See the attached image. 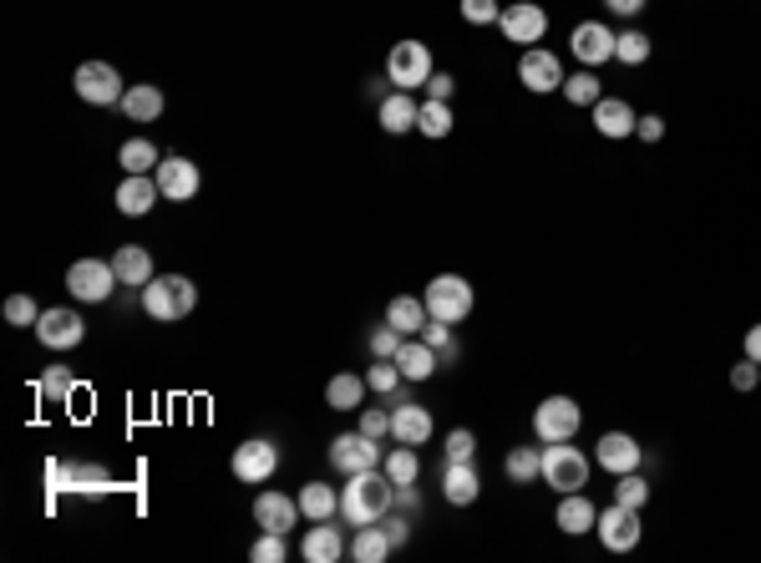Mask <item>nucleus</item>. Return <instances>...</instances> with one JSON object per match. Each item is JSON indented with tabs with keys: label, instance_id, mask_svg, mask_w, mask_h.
Listing matches in <instances>:
<instances>
[{
	"label": "nucleus",
	"instance_id": "obj_1",
	"mask_svg": "<svg viewBox=\"0 0 761 563\" xmlns=\"http://www.w3.org/2000/svg\"><path fill=\"white\" fill-rule=\"evenodd\" d=\"M396 508V483L386 477V467H366V472H351L341 487V518L351 528H366V523H380L386 512Z\"/></svg>",
	"mask_w": 761,
	"mask_h": 563
},
{
	"label": "nucleus",
	"instance_id": "obj_2",
	"mask_svg": "<svg viewBox=\"0 0 761 563\" xmlns=\"http://www.w3.org/2000/svg\"><path fill=\"white\" fill-rule=\"evenodd\" d=\"M137 295H143V310L153 320H163V325H178V320H188L198 310V285L188 275H153Z\"/></svg>",
	"mask_w": 761,
	"mask_h": 563
},
{
	"label": "nucleus",
	"instance_id": "obj_3",
	"mask_svg": "<svg viewBox=\"0 0 761 563\" xmlns=\"http://www.w3.org/2000/svg\"><path fill=\"white\" fill-rule=\"evenodd\" d=\"M589 472H594V457L578 452L569 442H549L543 446V483L564 498V493H584L589 487Z\"/></svg>",
	"mask_w": 761,
	"mask_h": 563
},
{
	"label": "nucleus",
	"instance_id": "obj_4",
	"mask_svg": "<svg viewBox=\"0 0 761 563\" xmlns=\"http://www.w3.org/2000/svg\"><path fill=\"white\" fill-rule=\"evenodd\" d=\"M432 52H427V41H396L391 56H386V81H391V92H411V87H427L432 81Z\"/></svg>",
	"mask_w": 761,
	"mask_h": 563
},
{
	"label": "nucleus",
	"instance_id": "obj_5",
	"mask_svg": "<svg viewBox=\"0 0 761 563\" xmlns=\"http://www.w3.org/2000/svg\"><path fill=\"white\" fill-rule=\"evenodd\" d=\"M421 300H427L432 320H446V325H462V320L477 310V295H473V285H467L462 275H437Z\"/></svg>",
	"mask_w": 761,
	"mask_h": 563
},
{
	"label": "nucleus",
	"instance_id": "obj_6",
	"mask_svg": "<svg viewBox=\"0 0 761 563\" xmlns=\"http://www.w3.org/2000/svg\"><path fill=\"white\" fill-rule=\"evenodd\" d=\"M578 427H584V411H578L574 396H543L539 411H533V437L543 446L549 442H574Z\"/></svg>",
	"mask_w": 761,
	"mask_h": 563
},
{
	"label": "nucleus",
	"instance_id": "obj_7",
	"mask_svg": "<svg viewBox=\"0 0 761 563\" xmlns=\"http://www.w3.org/2000/svg\"><path fill=\"white\" fill-rule=\"evenodd\" d=\"M118 285L122 279H118V269H112V260H77L66 269V289H71V300H81V305L112 300Z\"/></svg>",
	"mask_w": 761,
	"mask_h": 563
},
{
	"label": "nucleus",
	"instance_id": "obj_8",
	"mask_svg": "<svg viewBox=\"0 0 761 563\" xmlns=\"http://www.w3.org/2000/svg\"><path fill=\"white\" fill-rule=\"evenodd\" d=\"M594 533H599V543H604L609 553H630V549H640V538H644L640 508L609 503V508H599V523H594Z\"/></svg>",
	"mask_w": 761,
	"mask_h": 563
},
{
	"label": "nucleus",
	"instance_id": "obj_9",
	"mask_svg": "<svg viewBox=\"0 0 761 563\" xmlns=\"http://www.w3.org/2000/svg\"><path fill=\"white\" fill-rule=\"evenodd\" d=\"M498 31H503V41H512V46L528 52V46H539V41L549 36V11L533 5V0H512V5H503Z\"/></svg>",
	"mask_w": 761,
	"mask_h": 563
},
{
	"label": "nucleus",
	"instance_id": "obj_10",
	"mask_svg": "<svg viewBox=\"0 0 761 563\" xmlns=\"http://www.w3.org/2000/svg\"><path fill=\"white\" fill-rule=\"evenodd\" d=\"M77 97L87 107H122L128 87H122L118 66L112 62H81L77 66Z\"/></svg>",
	"mask_w": 761,
	"mask_h": 563
},
{
	"label": "nucleus",
	"instance_id": "obj_11",
	"mask_svg": "<svg viewBox=\"0 0 761 563\" xmlns=\"http://www.w3.org/2000/svg\"><path fill=\"white\" fill-rule=\"evenodd\" d=\"M518 81H523L533 97H549V92H564L569 71H564V62H559L553 52H543V46H528V52L518 56Z\"/></svg>",
	"mask_w": 761,
	"mask_h": 563
},
{
	"label": "nucleus",
	"instance_id": "obj_12",
	"mask_svg": "<svg viewBox=\"0 0 761 563\" xmlns=\"http://www.w3.org/2000/svg\"><path fill=\"white\" fill-rule=\"evenodd\" d=\"M380 462H386L380 442L376 437H366L361 427H355V432H341L335 442H330V467L345 472V477H351V472H366V467H380Z\"/></svg>",
	"mask_w": 761,
	"mask_h": 563
},
{
	"label": "nucleus",
	"instance_id": "obj_13",
	"mask_svg": "<svg viewBox=\"0 0 761 563\" xmlns=\"http://www.w3.org/2000/svg\"><path fill=\"white\" fill-rule=\"evenodd\" d=\"M36 341L46 345V351H77V345L87 341V320H81L77 310H66V305H56V310H41Z\"/></svg>",
	"mask_w": 761,
	"mask_h": 563
},
{
	"label": "nucleus",
	"instance_id": "obj_14",
	"mask_svg": "<svg viewBox=\"0 0 761 563\" xmlns=\"http://www.w3.org/2000/svg\"><path fill=\"white\" fill-rule=\"evenodd\" d=\"M391 437L407 446H427L432 442V411L421 407V401H411L407 391L391 396Z\"/></svg>",
	"mask_w": 761,
	"mask_h": 563
},
{
	"label": "nucleus",
	"instance_id": "obj_15",
	"mask_svg": "<svg viewBox=\"0 0 761 563\" xmlns=\"http://www.w3.org/2000/svg\"><path fill=\"white\" fill-rule=\"evenodd\" d=\"M275 472H279V446H275V442H264V437H250L244 446H234V477H239V483L260 487V483H269Z\"/></svg>",
	"mask_w": 761,
	"mask_h": 563
},
{
	"label": "nucleus",
	"instance_id": "obj_16",
	"mask_svg": "<svg viewBox=\"0 0 761 563\" xmlns=\"http://www.w3.org/2000/svg\"><path fill=\"white\" fill-rule=\"evenodd\" d=\"M158 188H163L168 203H194L198 188H203V173H198L194 157L173 153V157H163V163H158Z\"/></svg>",
	"mask_w": 761,
	"mask_h": 563
},
{
	"label": "nucleus",
	"instance_id": "obj_17",
	"mask_svg": "<svg viewBox=\"0 0 761 563\" xmlns=\"http://www.w3.org/2000/svg\"><path fill=\"white\" fill-rule=\"evenodd\" d=\"M594 462H599L604 472H615V477H625V472H640L644 446L635 442L630 432H604V437H599V446H594Z\"/></svg>",
	"mask_w": 761,
	"mask_h": 563
},
{
	"label": "nucleus",
	"instance_id": "obj_18",
	"mask_svg": "<svg viewBox=\"0 0 761 563\" xmlns=\"http://www.w3.org/2000/svg\"><path fill=\"white\" fill-rule=\"evenodd\" d=\"M569 52H574L584 66L615 62V31L604 26V21H578L574 36H569Z\"/></svg>",
	"mask_w": 761,
	"mask_h": 563
},
{
	"label": "nucleus",
	"instance_id": "obj_19",
	"mask_svg": "<svg viewBox=\"0 0 761 563\" xmlns=\"http://www.w3.org/2000/svg\"><path fill=\"white\" fill-rule=\"evenodd\" d=\"M589 112H594V132H599V137H609V143H619V137H635V128H640V112H635L625 97H599Z\"/></svg>",
	"mask_w": 761,
	"mask_h": 563
},
{
	"label": "nucleus",
	"instance_id": "obj_20",
	"mask_svg": "<svg viewBox=\"0 0 761 563\" xmlns=\"http://www.w3.org/2000/svg\"><path fill=\"white\" fill-rule=\"evenodd\" d=\"M163 198L158 188V173H128L118 184V209L128 213V219H143V213H153V203Z\"/></svg>",
	"mask_w": 761,
	"mask_h": 563
},
{
	"label": "nucleus",
	"instance_id": "obj_21",
	"mask_svg": "<svg viewBox=\"0 0 761 563\" xmlns=\"http://www.w3.org/2000/svg\"><path fill=\"white\" fill-rule=\"evenodd\" d=\"M300 518H305L300 498H285V493H260V498H254V523H260L264 533H289Z\"/></svg>",
	"mask_w": 761,
	"mask_h": 563
},
{
	"label": "nucleus",
	"instance_id": "obj_22",
	"mask_svg": "<svg viewBox=\"0 0 761 563\" xmlns=\"http://www.w3.org/2000/svg\"><path fill=\"white\" fill-rule=\"evenodd\" d=\"M477 493H483V472H477V462H446L442 467V498L452 503V508H473Z\"/></svg>",
	"mask_w": 761,
	"mask_h": 563
},
{
	"label": "nucleus",
	"instance_id": "obj_23",
	"mask_svg": "<svg viewBox=\"0 0 761 563\" xmlns=\"http://www.w3.org/2000/svg\"><path fill=\"white\" fill-rule=\"evenodd\" d=\"M594 523H599V508H594L584 493H564V498H559V508H553V528H559V533H569V538L594 533Z\"/></svg>",
	"mask_w": 761,
	"mask_h": 563
},
{
	"label": "nucleus",
	"instance_id": "obj_24",
	"mask_svg": "<svg viewBox=\"0 0 761 563\" xmlns=\"http://www.w3.org/2000/svg\"><path fill=\"white\" fill-rule=\"evenodd\" d=\"M300 553H305L310 563H341V559H345V533H341L335 523H330V518H320V523L310 528V533H305Z\"/></svg>",
	"mask_w": 761,
	"mask_h": 563
},
{
	"label": "nucleus",
	"instance_id": "obj_25",
	"mask_svg": "<svg viewBox=\"0 0 761 563\" xmlns=\"http://www.w3.org/2000/svg\"><path fill=\"white\" fill-rule=\"evenodd\" d=\"M380 132H391V137H401V132H417V118H421V102H411V92H386L380 97Z\"/></svg>",
	"mask_w": 761,
	"mask_h": 563
},
{
	"label": "nucleus",
	"instance_id": "obj_26",
	"mask_svg": "<svg viewBox=\"0 0 761 563\" xmlns=\"http://www.w3.org/2000/svg\"><path fill=\"white\" fill-rule=\"evenodd\" d=\"M391 553H396V543L386 538V528H380V523L355 528V538L345 543V559H355V563H386Z\"/></svg>",
	"mask_w": 761,
	"mask_h": 563
},
{
	"label": "nucleus",
	"instance_id": "obj_27",
	"mask_svg": "<svg viewBox=\"0 0 761 563\" xmlns=\"http://www.w3.org/2000/svg\"><path fill=\"white\" fill-rule=\"evenodd\" d=\"M396 366H401V376L417 386V380H432L437 371H442V361H437V351L427 341H401V351H396Z\"/></svg>",
	"mask_w": 761,
	"mask_h": 563
},
{
	"label": "nucleus",
	"instance_id": "obj_28",
	"mask_svg": "<svg viewBox=\"0 0 761 563\" xmlns=\"http://www.w3.org/2000/svg\"><path fill=\"white\" fill-rule=\"evenodd\" d=\"M366 376H351V371H341V376H330L326 386V407L330 411H361L366 407Z\"/></svg>",
	"mask_w": 761,
	"mask_h": 563
},
{
	"label": "nucleus",
	"instance_id": "obj_29",
	"mask_svg": "<svg viewBox=\"0 0 761 563\" xmlns=\"http://www.w3.org/2000/svg\"><path fill=\"white\" fill-rule=\"evenodd\" d=\"M163 107H168V97H163L153 81H137V87H128V97H122V112H128V122H158Z\"/></svg>",
	"mask_w": 761,
	"mask_h": 563
},
{
	"label": "nucleus",
	"instance_id": "obj_30",
	"mask_svg": "<svg viewBox=\"0 0 761 563\" xmlns=\"http://www.w3.org/2000/svg\"><path fill=\"white\" fill-rule=\"evenodd\" d=\"M432 320V310H427V300L421 295H396L391 305H386V325H396L401 335H421V325Z\"/></svg>",
	"mask_w": 761,
	"mask_h": 563
},
{
	"label": "nucleus",
	"instance_id": "obj_31",
	"mask_svg": "<svg viewBox=\"0 0 761 563\" xmlns=\"http://www.w3.org/2000/svg\"><path fill=\"white\" fill-rule=\"evenodd\" d=\"M112 269H118V279H122V285L143 289L147 279H153V254H147L143 244H122V250L112 254Z\"/></svg>",
	"mask_w": 761,
	"mask_h": 563
},
{
	"label": "nucleus",
	"instance_id": "obj_32",
	"mask_svg": "<svg viewBox=\"0 0 761 563\" xmlns=\"http://www.w3.org/2000/svg\"><path fill=\"white\" fill-rule=\"evenodd\" d=\"M300 512L310 518V523H320V518H335L341 512V493L326 483H305L300 487Z\"/></svg>",
	"mask_w": 761,
	"mask_h": 563
},
{
	"label": "nucleus",
	"instance_id": "obj_33",
	"mask_svg": "<svg viewBox=\"0 0 761 563\" xmlns=\"http://www.w3.org/2000/svg\"><path fill=\"white\" fill-rule=\"evenodd\" d=\"M71 391H77V380H71V371L66 366H46L36 380V396L46 401V407H71Z\"/></svg>",
	"mask_w": 761,
	"mask_h": 563
},
{
	"label": "nucleus",
	"instance_id": "obj_34",
	"mask_svg": "<svg viewBox=\"0 0 761 563\" xmlns=\"http://www.w3.org/2000/svg\"><path fill=\"white\" fill-rule=\"evenodd\" d=\"M118 163H122V173H158L163 153L147 143V137H128V143L118 147Z\"/></svg>",
	"mask_w": 761,
	"mask_h": 563
},
{
	"label": "nucleus",
	"instance_id": "obj_35",
	"mask_svg": "<svg viewBox=\"0 0 761 563\" xmlns=\"http://www.w3.org/2000/svg\"><path fill=\"white\" fill-rule=\"evenodd\" d=\"M503 472H508L512 483H533V477H543V446H512L508 457H503Z\"/></svg>",
	"mask_w": 761,
	"mask_h": 563
},
{
	"label": "nucleus",
	"instance_id": "obj_36",
	"mask_svg": "<svg viewBox=\"0 0 761 563\" xmlns=\"http://www.w3.org/2000/svg\"><path fill=\"white\" fill-rule=\"evenodd\" d=\"M380 467H386V477H391L396 487H401V483H417V477H421L417 446H407V442H396L391 452H386V462H380Z\"/></svg>",
	"mask_w": 761,
	"mask_h": 563
},
{
	"label": "nucleus",
	"instance_id": "obj_37",
	"mask_svg": "<svg viewBox=\"0 0 761 563\" xmlns=\"http://www.w3.org/2000/svg\"><path fill=\"white\" fill-rule=\"evenodd\" d=\"M564 97L574 107H594L604 97V81H599V71H594V66H584V71H574V77L564 81Z\"/></svg>",
	"mask_w": 761,
	"mask_h": 563
},
{
	"label": "nucleus",
	"instance_id": "obj_38",
	"mask_svg": "<svg viewBox=\"0 0 761 563\" xmlns=\"http://www.w3.org/2000/svg\"><path fill=\"white\" fill-rule=\"evenodd\" d=\"M452 128H457L452 107L427 97V102H421V118H417V132H427V137H452Z\"/></svg>",
	"mask_w": 761,
	"mask_h": 563
},
{
	"label": "nucleus",
	"instance_id": "obj_39",
	"mask_svg": "<svg viewBox=\"0 0 761 563\" xmlns=\"http://www.w3.org/2000/svg\"><path fill=\"white\" fill-rule=\"evenodd\" d=\"M615 62L619 66H644L650 62V36H644V31H619L615 36Z\"/></svg>",
	"mask_w": 761,
	"mask_h": 563
},
{
	"label": "nucleus",
	"instance_id": "obj_40",
	"mask_svg": "<svg viewBox=\"0 0 761 563\" xmlns=\"http://www.w3.org/2000/svg\"><path fill=\"white\" fill-rule=\"evenodd\" d=\"M401 380H407V376H401V366H396V361H376V366L366 371V386L376 396H396V391H401Z\"/></svg>",
	"mask_w": 761,
	"mask_h": 563
},
{
	"label": "nucleus",
	"instance_id": "obj_41",
	"mask_svg": "<svg viewBox=\"0 0 761 563\" xmlns=\"http://www.w3.org/2000/svg\"><path fill=\"white\" fill-rule=\"evenodd\" d=\"M401 341H407V335H401V330H396V325H386V320H380V325L366 335V345H371V355H376V361H396V351H401Z\"/></svg>",
	"mask_w": 761,
	"mask_h": 563
},
{
	"label": "nucleus",
	"instance_id": "obj_42",
	"mask_svg": "<svg viewBox=\"0 0 761 563\" xmlns=\"http://www.w3.org/2000/svg\"><path fill=\"white\" fill-rule=\"evenodd\" d=\"M615 503H625V508H644L650 503V483H644L640 472H625L615 483Z\"/></svg>",
	"mask_w": 761,
	"mask_h": 563
},
{
	"label": "nucleus",
	"instance_id": "obj_43",
	"mask_svg": "<svg viewBox=\"0 0 761 563\" xmlns=\"http://www.w3.org/2000/svg\"><path fill=\"white\" fill-rule=\"evenodd\" d=\"M36 320H41V305L31 300V295H11V300H5V325L31 330Z\"/></svg>",
	"mask_w": 761,
	"mask_h": 563
},
{
	"label": "nucleus",
	"instance_id": "obj_44",
	"mask_svg": "<svg viewBox=\"0 0 761 563\" xmlns=\"http://www.w3.org/2000/svg\"><path fill=\"white\" fill-rule=\"evenodd\" d=\"M498 15H503L498 0H462V21L467 26H498Z\"/></svg>",
	"mask_w": 761,
	"mask_h": 563
},
{
	"label": "nucleus",
	"instance_id": "obj_45",
	"mask_svg": "<svg viewBox=\"0 0 761 563\" xmlns=\"http://www.w3.org/2000/svg\"><path fill=\"white\" fill-rule=\"evenodd\" d=\"M446 462H477V437L467 427L446 432Z\"/></svg>",
	"mask_w": 761,
	"mask_h": 563
},
{
	"label": "nucleus",
	"instance_id": "obj_46",
	"mask_svg": "<svg viewBox=\"0 0 761 563\" xmlns=\"http://www.w3.org/2000/svg\"><path fill=\"white\" fill-rule=\"evenodd\" d=\"M361 432L366 437H391V407H361Z\"/></svg>",
	"mask_w": 761,
	"mask_h": 563
},
{
	"label": "nucleus",
	"instance_id": "obj_47",
	"mask_svg": "<svg viewBox=\"0 0 761 563\" xmlns=\"http://www.w3.org/2000/svg\"><path fill=\"white\" fill-rule=\"evenodd\" d=\"M285 533H264L260 538V543H254V549H250V559L254 563H285Z\"/></svg>",
	"mask_w": 761,
	"mask_h": 563
},
{
	"label": "nucleus",
	"instance_id": "obj_48",
	"mask_svg": "<svg viewBox=\"0 0 761 563\" xmlns=\"http://www.w3.org/2000/svg\"><path fill=\"white\" fill-rule=\"evenodd\" d=\"M421 341L432 345L437 355H442L446 345H457V341H452V325H446V320H427V325H421Z\"/></svg>",
	"mask_w": 761,
	"mask_h": 563
},
{
	"label": "nucleus",
	"instance_id": "obj_49",
	"mask_svg": "<svg viewBox=\"0 0 761 563\" xmlns=\"http://www.w3.org/2000/svg\"><path fill=\"white\" fill-rule=\"evenodd\" d=\"M757 380H761V366L751 361V355L741 361V366H731V386H736V391H757Z\"/></svg>",
	"mask_w": 761,
	"mask_h": 563
},
{
	"label": "nucleus",
	"instance_id": "obj_50",
	"mask_svg": "<svg viewBox=\"0 0 761 563\" xmlns=\"http://www.w3.org/2000/svg\"><path fill=\"white\" fill-rule=\"evenodd\" d=\"M452 92H457V77H452V71H432L427 97H432V102H452Z\"/></svg>",
	"mask_w": 761,
	"mask_h": 563
},
{
	"label": "nucleus",
	"instance_id": "obj_51",
	"mask_svg": "<svg viewBox=\"0 0 761 563\" xmlns=\"http://www.w3.org/2000/svg\"><path fill=\"white\" fill-rule=\"evenodd\" d=\"M635 132H640V143H660V137H665V118H660V112H644Z\"/></svg>",
	"mask_w": 761,
	"mask_h": 563
},
{
	"label": "nucleus",
	"instance_id": "obj_52",
	"mask_svg": "<svg viewBox=\"0 0 761 563\" xmlns=\"http://www.w3.org/2000/svg\"><path fill=\"white\" fill-rule=\"evenodd\" d=\"M380 528H386V538H391L396 549H401V543H407V538H411V523H407V518H391V512L380 518Z\"/></svg>",
	"mask_w": 761,
	"mask_h": 563
},
{
	"label": "nucleus",
	"instance_id": "obj_53",
	"mask_svg": "<svg viewBox=\"0 0 761 563\" xmlns=\"http://www.w3.org/2000/svg\"><path fill=\"white\" fill-rule=\"evenodd\" d=\"M604 5H609L615 15H640L644 11V0H604Z\"/></svg>",
	"mask_w": 761,
	"mask_h": 563
},
{
	"label": "nucleus",
	"instance_id": "obj_54",
	"mask_svg": "<svg viewBox=\"0 0 761 563\" xmlns=\"http://www.w3.org/2000/svg\"><path fill=\"white\" fill-rule=\"evenodd\" d=\"M747 355L761 366V325H751V330H747Z\"/></svg>",
	"mask_w": 761,
	"mask_h": 563
}]
</instances>
